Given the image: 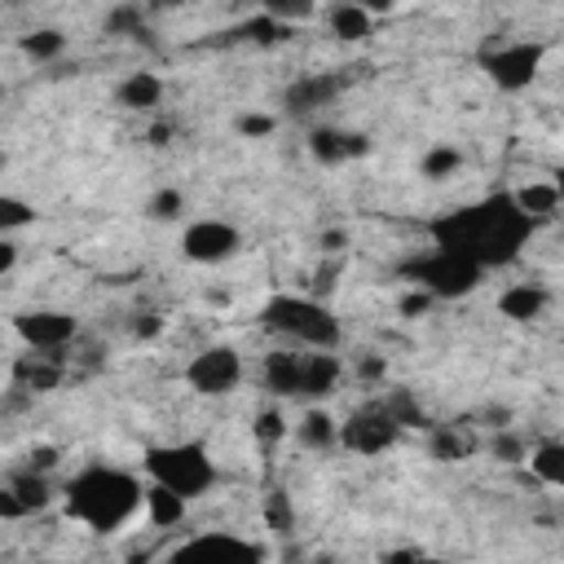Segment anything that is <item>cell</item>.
<instances>
[{"label": "cell", "mask_w": 564, "mask_h": 564, "mask_svg": "<svg viewBox=\"0 0 564 564\" xmlns=\"http://www.w3.org/2000/svg\"><path fill=\"white\" fill-rule=\"evenodd\" d=\"M26 225H35V203H26L18 194H0V234L13 238Z\"/></svg>", "instance_id": "4316f807"}, {"label": "cell", "mask_w": 564, "mask_h": 564, "mask_svg": "<svg viewBox=\"0 0 564 564\" xmlns=\"http://www.w3.org/2000/svg\"><path fill=\"white\" fill-rule=\"evenodd\" d=\"M405 278L414 286H423L432 300H458V295H471L485 278V269L458 251H445V247H432L427 256L410 260L405 264Z\"/></svg>", "instance_id": "5b68a950"}, {"label": "cell", "mask_w": 564, "mask_h": 564, "mask_svg": "<svg viewBox=\"0 0 564 564\" xmlns=\"http://www.w3.org/2000/svg\"><path fill=\"white\" fill-rule=\"evenodd\" d=\"M242 352L229 348V344H212V348H198L185 366V383L203 397H229L238 383H242Z\"/></svg>", "instance_id": "9c48e42d"}, {"label": "cell", "mask_w": 564, "mask_h": 564, "mask_svg": "<svg viewBox=\"0 0 564 564\" xmlns=\"http://www.w3.org/2000/svg\"><path fill=\"white\" fill-rule=\"evenodd\" d=\"M524 463H529V471H533L542 485L564 489V441H538Z\"/></svg>", "instance_id": "7402d4cb"}, {"label": "cell", "mask_w": 564, "mask_h": 564, "mask_svg": "<svg viewBox=\"0 0 564 564\" xmlns=\"http://www.w3.org/2000/svg\"><path fill=\"white\" fill-rule=\"evenodd\" d=\"M542 62H546V44L538 40H498L485 44L480 53V70L498 93H524L542 75Z\"/></svg>", "instance_id": "8992f818"}, {"label": "cell", "mask_w": 564, "mask_h": 564, "mask_svg": "<svg viewBox=\"0 0 564 564\" xmlns=\"http://www.w3.org/2000/svg\"><path fill=\"white\" fill-rule=\"evenodd\" d=\"M260 322H264V330H273L282 344H295V348H339V339H344L339 317L317 295H291V291L273 295L260 308Z\"/></svg>", "instance_id": "3957f363"}, {"label": "cell", "mask_w": 564, "mask_h": 564, "mask_svg": "<svg viewBox=\"0 0 564 564\" xmlns=\"http://www.w3.org/2000/svg\"><path fill=\"white\" fill-rule=\"evenodd\" d=\"M238 132L242 137H269L273 132V115H242L238 119Z\"/></svg>", "instance_id": "836d02e7"}, {"label": "cell", "mask_w": 564, "mask_h": 564, "mask_svg": "<svg viewBox=\"0 0 564 564\" xmlns=\"http://www.w3.org/2000/svg\"><path fill=\"white\" fill-rule=\"evenodd\" d=\"M401 419L388 401H366L361 410H352L344 423H339V445L352 449V454H383L397 445L401 436Z\"/></svg>", "instance_id": "52a82bcc"}, {"label": "cell", "mask_w": 564, "mask_h": 564, "mask_svg": "<svg viewBox=\"0 0 564 564\" xmlns=\"http://www.w3.org/2000/svg\"><path fill=\"white\" fill-rule=\"evenodd\" d=\"M115 97L123 110H154L163 101V79L154 70H132L128 79H119Z\"/></svg>", "instance_id": "d6986e66"}, {"label": "cell", "mask_w": 564, "mask_h": 564, "mask_svg": "<svg viewBox=\"0 0 564 564\" xmlns=\"http://www.w3.org/2000/svg\"><path fill=\"white\" fill-rule=\"evenodd\" d=\"M141 467H145V480H159V485L176 489V494L189 498V502H198V498L212 494V485H216V463H212V454H207L203 441L150 445L145 458H141Z\"/></svg>", "instance_id": "277c9868"}, {"label": "cell", "mask_w": 564, "mask_h": 564, "mask_svg": "<svg viewBox=\"0 0 564 564\" xmlns=\"http://www.w3.org/2000/svg\"><path fill=\"white\" fill-rule=\"evenodd\" d=\"M264 524H269L273 533H286V529L295 524V511H291L286 489H273V494H269V502H264Z\"/></svg>", "instance_id": "4dcf8cb0"}, {"label": "cell", "mask_w": 564, "mask_h": 564, "mask_svg": "<svg viewBox=\"0 0 564 564\" xmlns=\"http://www.w3.org/2000/svg\"><path fill=\"white\" fill-rule=\"evenodd\" d=\"M295 441L304 449H330V445H339V419L326 414L322 405H308L295 423Z\"/></svg>", "instance_id": "ffe728a7"}, {"label": "cell", "mask_w": 564, "mask_h": 564, "mask_svg": "<svg viewBox=\"0 0 564 564\" xmlns=\"http://www.w3.org/2000/svg\"><path fill=\"white\" fill-rule=\"evenodd\" d=\"M62 502L88 533H119L145 516V480L115 463H88L62 485Z\"/></svg>", "instance_id": "7a4b0ae2"}, {"label": "cell", "mask_w": 564, "mask_h": 564, "mask_svg": "<svg viewBox=\"0 0 564 564\" xmlns=\"http://www.w3.org/2000/svg\"><path fill=\"white\" fill-rule=\"evenodd\" d=\"M308 154L326 167H339L357 154H366V137L361 132H348V128H330V123H317L308 132Z\"/></svg>", "instance_id": "7c38bea8"}, {"label": "cell", "mask_w": 564, "mask_h": 564, "mask_svg": "<svg viewBox=\"0 0 564 564\" xmlns=\"http://www.w3.org/2000/svg\"><path fill=\"white\" fill-rule=\"evenodd\" d=\"M22 53H26L31 62H57V57L66 53V35H62L57 26H35V31L22 35Z\"/></svg>", "instance_id": "cb8c5ba5"}, {"label": "cell", "mask_w": 564, "mask_h": 564, "mask_svg": "<svg viewBox=\"0 0 564 564\" xmlns=\"http://www.w3.org/2000/svg\"><path fill=\"white\" fill-rule=\"evenodd\" d=\"M300 383H304V348L295 344H282L264 357V388L273 397H300Z\"/></svg>", "instance_id": "4fadbf2b"}, {"label": "cell", "mask_w": 564, "mask_h": 564, "mask_svg": "<svg viewBox=\"0 0 564 564\" xmlns=\"http://www.w3.org/2000/svg\"><path fill=\"white\" fill-rule=\"evenodd\" d=\"M458 167H463V150L449 145V141L427 145L423 159H419V172H423L427 181H449V176H458Z\"/></svg>", "instance_id": "603a6c76"}, {"label": "cell", "mask_w": 564, "mask_h": 564, "mask_svg": "<svg viewBox=\"0 0 564 564\" xmlns=\"http://www.w3.org/2000/svg\"><path fill=\"white\" fill-rule=\"evenodd\" d=\"M256 436H260V441H278V436H286L282 414H278V410H264V414H260V423H256Z\"/></svg>", "instance_id": "d6a6232c"}, {"label": "cell", "mask_w": 564, "mask_h": 564, "mask_svg": "<svg viewBox=\"0 0 564 564\" xmlns=\"http://www.w3.org/2000/svg\"><path fill=\"white\" fill-rule=\"evenodd\" d=\"M551 181H555V189H560V203H564V167H555V172H551Z\"/></svg>", "instance_id": "ab89813d"}, {"label": "cell", "mask_w": 564, "mask_h": 564, "mask_svg": "<svg viewBox=\"0 0 564 564\" xmlns=\"http://www.w3.org/2000/svg\"><path fill=\"white\" fill-rule=\"evenodd\" d=\"M172 555H212V560H264V546H260V542H251V538H238V533L212 529V533H194V538H185L181 546H172Z\"/></svg>", "instance_id": "8fae6325"}, {"label": "cell", "mask_w": 564, "mask_h": 564, "mask_svg": "<svg viewBox=\"0 0 564 564\" xmlns=\"http://www.w3.org/2000/svg\"><path fill=\"white\" fill-rule=\"evenodd\" d=\"M533 225L538 220L520 212L516 194L511 189H498V194H485L476 203H463V207L436 216L427 234H432V247L458 251V256L476 260L489 273V269L511 264L529 247Z\"/></svg>", "instance_id": "6da1fadb"}, {"label": "cell", "mask_w": 564, "mask_h": 564, "mask_svg": "<svg viewBox=\"0 0 564 564\" xmlns=\"http://www.w3.org/2000/svg\"><path fill=\"white\" fill-rule=\"evenodd\" d=\"M260 13H269L282 26H300L317 13V0H260Z\"/></svg>", "instance_id": "83f0119b"}, {"label": "cell", "mask_w": 564, "mask_h": 564, "mask_svg": "<svg viewBox=\"0 0 564 564\" xmlns=\"http://www.w3.org/2000/svg\"><path fill=\"white\" fill-rule=\"evenodd\" d=\"M427 449H432L436 463H458V458L471 454V441H467L458 427H432V432H427Z\"/></svg>", "instance_id": "484cf974"}, {"label": "cell", "mask_w": 564, "mask_h": 564, "mask_svg": "<svg viewBox=\"0 0 564 564\" xmlns=\"http://www.w3.org/2000/svg\"><path fill=\"white\" fill-rule=\"evenodd\" d=\"M13 335L31 348V352H57L79 335V322L62 308H31L13 317Z\"/></svg>", "instance_id": "30bf717a"}, {"label": "cell", "mask_w": 564, "mask_h": 564, "mask_svg": "<svg viewBox=\"0 0 564 564\" xmlns=\"http://www.w3.org/2000/svg\"><path fill=\"white\" fill-rule=\"evenodd\" d=\"M145 212H150L154 220H181V216H185V194H181L176 185L154 189V194H150V203H145Z\"/></svg>", "instance_id": "f1b7e54d"}, {"label": "cell", "mask_w": 564, "mask_h": 564, "mask_svg": "<svg viewBox=\"0 0 564 564\" xmlns=\"http://www.w3.org/2000/svg\"><path fill=\"white\" fill-rule=\"evenodd\" d=\"M542 308H546V291L533 282H511L498 291V313L507 322H538Z\"/></svg>", "instance_id": "e0dca14e"}, {"label": "cell", "mask_w": 564, "mask_h": 564, "mask_svg": "<svg viewBox=\"0 0 564 564\" xmlns=\"http://www.w3.org/2000/svg\"><path fill=\"white\" fill-rule=\"evenodd\" d=\"M344 247H348V234H344V229H322V234H317V251H322V256L339 260Z\"/></svg>", "instance_id": "1f68e13d"}, {"label": "cell", "mask_w": 564, "mask_h": 564, "mask_svg": "<svg viewBox=\"0 0 564 564\" xmlns=\"http://www.w3.org/2000/svg\"><path fill=\"white\" fill-rule=\"evenodd\" d=\"M511 194H516L520 212H524V216H533V220H551V216L564 207V203H560V189H555V181H551V176H533V181L516 185Z\"/></svg>", "instance_id": "ac0fdd59"}, {"label": "cell", "mask_w": 564, "mask_h": 564, "mask_svg": "<svg viewBox=\"0 0 564 564\" xmlns=\"http://www.w3.org/2000/svg\"><path fill=\"white\" fill-rule=\"evenodd\" d=\"M238 251H242V234H238V225H229L220 216H198L181 229V256L189 264L216 269V264H229Z\"/></svg>", "instance_id": "ba28073f"}, {"label": "cell", "mask_w": 564, "mask_h": 564, "mask_svg": "<svg viewBox=\"0 0 564 564\" xmlns=\"http://www.w3.org/2000/svg\"><path fill=\"white\" fill-rule=\"evenodd\" d=\"M344 379V361L335 348H304V383H300V397H330Z\"/></svg>", "instance_id": "5bb4252c"}, {"label": "cell", "mask_w": 564, "mask_h": 564, "mask_svg": "<svg viewBox=\"0 0 564 564\" xmlns=\"http://www.w3.org/2000/svg\"><path fill=\"white\" fill-rule=\"evenodd\" d=\"M189 516V498H181L176 489L159 485V480H145V524L154 529H181Z\"/></svg>", "instance_id": "9a60e30c"}, {"label": "cell", "mask_w": 564, "mask_h": 564, "mask_svg": "<svg viewBox=\"0 0 564 564\" xmlns=\"http://www.w3.org/2000/svg\"><path fill=\"white\" fill-rule=\"evenodd\" d=\"M357 4H361L366 13H375V18H379V13H388V9L397 4V0H357Z\"/></svg>", "instance_id": "f35d334b"}, {"label": "cell", "mask_w": 564, "mask_h": 564, "mask_svg": "<svg viewBox=\"0 0 564 564\" xmlns=\"http://www.w3.org/2000/svg\"><path fill=\"white\" fill-rule=\"evenodd\" d=\"M335 93H339V79L335 75H308V79H300V84L286 88V110L291 115H304L313 106H326Z\"/></svg>", "instance_id": "44dd1931"}, {"label": "cell", "mask_w": 564, "mask_h": 564, "mask_svg": "<svg viewBox=\"0 0 564 564\" xmlns=\"http://www.w3.org/2000/svg\"><path fill=\"white\" fill-rule=\"evenodd\" d=\"M326 31L344 44H361V40L375 35V13H366L357 0H335L326 9Z\"/></svg>", "instance_id": "2e32d148"}, {"label": "cell", "mask_w": 564, "mask_h": 564, "mask_svg": "<svg viewBox=\"0 0 564 564\" xmlns=\"http://www.w3.org/2000/svg\"><path fill=\"white\" fill-rule=\"evenodd\" d=\"M9 489L18 494V502L26 507V516L40 511V507H48V498H53V494H48V476H44V471H31V467H22V471L9 480Z\"/></svg>", "instance_id": "d4e9b609"}, {"label": "cell", "mask_w": 564, "mask_h": 564, "mask_svg": "<svg viewBox=\"0 0 564 564\" xmlns=\"http://www.w3.org/2000/svg\"><path fill=\"white\" fill-rule=\"evenodd\" d=\"M13 269H18V242L4 238V242H0V278H9Z\"/></svg>", "instance_id": "d590c367"}, {"label": "cell", "mask_w": 564, "mask_h": 564, "mask_svg": "<svg viewBox=\"0 0 564 564\" xmlns=\"http://www.w3.org/2000/svg\"><path fill=\"white\" fill-rule=\"evenodd\" d=\"M357 375H361V379H383L388 366H383V357H361V361H357Z\"/></svg>", "instance_id": "74e56055"}, {"label": "cell", "mask_w": 564, "mask_h": 564, "mask_svg": "<svg viewBox=\"0 0 564 564\" xmlns=\"http://www.w3.org/2000/svg\"><path fill=\"white\" fill-rule=\"evenodd\" d=\"M26 458H31V463H26L31 471H48V467L57 463V449H53V445H35V449H31Z\"/></svg>", "instance_id": "e575fe53"}, {"label": "cell", "mask_w": 564, "mask_h": 564, "mask_svg": "<svg viewBox=\"0 0 564 564\" xmlns=\"http://www.w3.org/2000/svg\"><path fill=\"white\" fill-rule=\"evenodd\" d=\"M137 22H141V9H137V4L115 9V18H110V26H115V31H128V26H137Z\"/></svg>", "instance_id": "8d00e7d4"}, {"label": "cell", "mask_w": 564, "mask_h": 564, "mask_svg": "<svg viewBox=\"0 0 564 564\" xmlns=\"http://www.w3.org/2000/svg\"><path fill=\"white\" fill-rule=\"evenodd\" d=\"M154 4H163V9H167V4H185V0H154Z\"/></svg>", "instance_id": "60d3db41"}, {"label": "cell", "mask_w": 564, "mask_h": 564, "mask_svg": "<svg viewBox=\"0 0 564 564\" xmlns=\"http://www.w3.org/2000/svg\"><path fill=\"white\" fill-rule=\"evenodd\" d=\"M489 454L498 458V463H507V467H516V463H524L529 458V445L516 436V432H494V441H489Z\"/></svg>", "instance_id": "f546056e"}]
</instances>
